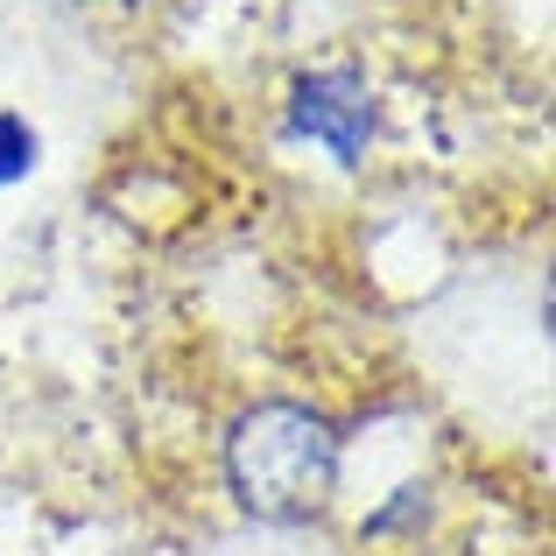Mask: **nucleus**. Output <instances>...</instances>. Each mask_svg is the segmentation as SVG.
Masks as SVG:
<instances>
[{"mask_svg": "<svg viewBox=\"0 0 556 556\" xmlns=\"http://www.w3.org/2000/svg\"><path fill=\"white\" fill-rule=\"evenodd\" d=\"M78 8H106V14H149V8H163V0H78Z\"/></svg>", "mask_w": 556, "mask_h": 556, "instance_id": "obj_5", "label": "nucleus"}, {"mask_svg": "<svg viewBox=\"0 0 556 556\" xmlns=\"http://www.w3.org/2000/svg\"><path fill=\"white\" fill-rule=\"evenodd\" d=\"M437 515H444V486L422 472L394 479L388 493L359 515V543H388V549H422L437 529Z\"/></svg>", "mask_w": 556, "mask_h": 556, "instance_id": "obj_3", "label": "nucleus"}, {"mask_svg": "<svg viewBox=\"0 0 556 556\" xmlns=\"http://www.w3.org/2000/svg\"><path fill=\"white\" fill-rule=\"evenodd\" d=\"M42 169V127L22 106H0V190H22Z\"/></svg>", "mask_w": 556, "mask_h": 556, "instance_id": "obj_4", "label": "nucleus"}, {"mask_svg": "<svg viewBox=\"0 0 556 556\" xmlns=\"http://www.w3.org/2000/svg\"><path fill=\"white\" fill-rule=\"evenodd\" d=\"M353 430L311 394H254L218 437V472L247 521L261 529H317L339 507Z\"/></svg>", "mask_w": 556, "mask_h": 556, "instance_id": "obj_1", "label": "nucleus"}, {"mask_svg": "<svg viewBox=\"0 0 556 556\" xmlns=\"http://www.w3.org/2000/svg\"><path fill=\"white\" fill-rule=\"evenodd\" d=\"M275 135H282V149L317 155L339 177H359L380 155V135H388V92L359 56L303 64L289 71L282 99H275Z\"/></svg>", "mask_w": 556, "mask_h": 556, "instance_id": "obj_2", "label": "nucleus"}]
</instances>
